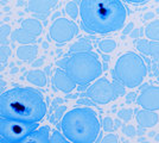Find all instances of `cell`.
I'll return each instance as SVG.
<instances>
[{
  "label": "cell",
  "mask_w": 159,
  "mask_h": 143,
  "mask_svg": "<svg viewBox=\"0 0 159 143\" xmlns=\"http://www.w3.org/2000/svg\"><path fill=\"white\" fill-rule=\"evenodd\" d=\"M80 19L86 31L105 36L124 27L127 11L120 0H81Z\"/></svg>",
  "instance_id": "cell-1"
},
{
  "label": "cell",
  "mask_w": 159,
  "mask_h": 143,
  "mask_svg": "<svg viewBox=\"0 0 159 143\" xmlns=\"http://www.w3.org/2000/svg\"><path fill=\"white\" fill-rule=\"evenodd\" d=\"M47 115V102L39 91L13 87L0 95V117L39 123Z\"/></svg>",
  "instance_id": "cell-2"
},
{
  "label": "cell",
  "mask_w": 159,
  "mask_h": 143,
  "mask_svg": "<svg viewBox=\"0 0 159 143\" xmlns=\"http://www.w3.org/2000/svg\"><path fill=\"white\" fill-rule=\"evenodd\" d=\"M101 130L96 112L88 107H76L61 118V131L71 143H93Z\"/></svg>",
  "instance_id": "cell-3"
},
{
  "label": "cell",
  "mask_w": 159,
  "mask_h": 143,
  "mask_svg": "<svg viewBox=\"0 0 159 143\" xmlns=\"http://www.w3.org/2000/svg\"><path fill=\"white\" fill-rule=\"evenodd\" d=\"M76 85L87 86L99 79L102 73V63L98 55L89 53H75L58 62Z\"/></svg>",
  "instance_id": "cell-4"
},
{
  "label": "cell",
  "mask_w": 159,
  "mask_h": 143,
  "mask_svg": "<svg viewBox=\"0 0 159 143\" xmlns=\"http://www.w3.org/2000/svg\"><path fill=\"white\" fill-rule=\"evenodd\" d=\"M147 66L139 54L129 51L121 55L113 68L114 80L121 82L127 88H135L145 80Z\"/></svg>",
  "instance_id": "cell-5"
},
{
  "label": "cell",
  "mask_w": 159,
  "mask_h": 143,
  "mask_svg": "<svg viewBox=\"0 0 159 143\" xmlns=\"http://www.w3.org/2000/svg\"><path fill=\"white\" fill-rule=\"evenodd\" d=\"M38 126V122L0 117V141L1 143H24Z\"/></svg>",
  "instance_id": "cell-6"
},
{
  "label": "cell",
  "mask_w": 159,
  "mask_h": 143,
  "mask_svg": "<svg viewBox=\"0 0 159 143\" xmlns=\"http://www.w3.org/2000/svg\"><path fill=\"white\" fill-rule=\"evenodd\" d=\"M125 93V86L119 81L111 82L106 78L96 79V81L87 91L88 97L96 104L105 105L114 102L119 95Z\"/></svg>",
  "instance_id": "cell-7"
},
{
  "label": "cell",
  "mask_w": 159,
  "mask_h": 143,
  "mask_svg": "<svg viewBox=\"0 0 159 143\" xmlns=\"http://www.w3.org/2000/svg\"><path fill=\"white\" fill-rule=\"evenodd\" d=\"M79 34V27L73 21L61 17L57 18L50 26L49 35L50 38L57 44H64L66 42H70Z\"/></svg>",
  "instance_id": "cell-8"
},
{
  "label": "cell",
  "mask_w": 159,
  "mask_h": 143,
  "mask_svg": "<svg viewBox=\"0 0 159 143\" xmlns=\"http://www.w3.org/2000/svg\"><path fill=\"white\" fill-rule=\"evenodd\" d=\"M42 31H43V26H42L40 21L33 19V18H29L21 23L19 29L13 31L11 37L13 41L21 43V44L32 43L42 34Z\"/></svg>",
  "instance_id": "cell-9"
},
{
  "label": "cell",
  "mask_w": 159,
  "mask_h": 143,
  "mask_svg": "<svg viewBox=\"0 0 159 143\" xmlns=\"http://www.w3.org/2000/svg\"><path fill=\"white\" fill-rule=\"evenodd\" d=\"M138 105L143 109L157 111L159 110V86H147L137 98Z\"/></svg>",
  "instance_id": "cell-10"
},
{
  "label": "cell",
  "mask_w": 159,
  "mask_h": 143,
  "mask_svg": "<svg viewBox=\"0 0 159 143\" xmlns=\"http://www.w3.org/2000/svg\"><path fill=\"white\" fill-rule=\"evenodd\" d=\"M57 4L58 0H29L27 10L40 18H45L51 13Z\"/></svg>",
  "instance_id": "cell-11"
},
{
  "label": "cell",
  "mask_w": 159,
  "mask_h": 143,
  "mask_svg": "<svg viewBox=\"0 0 159 143\" xmlns=\"http://www.w3.org/2000/svg\"><path fill=\"white\" fill-rule=\"evenodd\" d=\"M52 85L56 89H58L61 92H64V93H70L77 86L76 82L66 74V72L63 68L57 69L55 72L52 78Z\"/></svg>",
  "instance_id": "cell-12"
},
{
  "label": "cell",
  "mask_w": 159,
  "mask_h": 143,
  "mask_svg": "<svg viewBox=\"0 0 159 143\" xmlns=\"http://www.w3.org/2000/svg\"><path fill=\"white\" fill-rule=\"evenodd\" d=\"M135 119L138 124L143 128H153L157 125L159 116L156 113V111L143 109L135 111Z\"/></svg>",
  "instance_id": "cell-13"
},
{
  "label": "cell",
  "mask_w": 159,
  "mask_h": 143,
  "mask_svg": "<svg viewBox=\"0 0 159 143\" xmlns=\"http://www.w3.org/2000/svg\"><path fill=\"white\" fill-rule=\"evenodd\" d=\"M137 49L146 56H150L159 61V42L152 40H139L137 42Z\"/></svg>",
  "instance_id": "cell-14"
},
{
  "label": "cell",
  "mask_w": 159,
  "mask_h": 143,
  "mask_svg": "<svg viewBox=\"0 0 159 143\" xmlns=\"http://www.w3.org/2000/svg\"><path fill=\"white\" fill-rule=\"evenodd\" d=\"M25 143H51V132L49 125L38 126Z\"/></svg>",
  "instance_id": "cell-15"
},
{
  "label": "cell",
  "mask_w": 159,
  "mask_h": 143,
  "mask_svg": "<svg viewBox=\"0 0 159 143\" xmlns=\"http://www.w3.org/2000/svg\"><path fill=\"white\" fill-rule=\"evenodd\" d=\"M26 80L27 82L32 83L34 86H38V87H44L47 85V76L44 74V72L40 69L30 70L26 74Z\"/></svg>",
  "instance_id": "cell-16"
},
{
  "label": "cell",
  "mask_w": 159,
  "mask_h": 143,
  "mask_svg": "<svg viewBox=\"0 0 159 143\" xmlns=\"http://www.w3.org/2000/svg\"><path fill=\"white\" fill-rule=\"evenodd\" d=\"M37 51H38V49L36 47L23 44L21 47L17 49V56L21 61H31L37 56Z\"/></svg>",
  "instance_id": "cell-17"
},
{
  "label": "cell",
  "mask_w": 159,
  "mask_h": 143,
  "mask_svg": "<svg viewBox=\"0 0 159 143\" xmlns=\"http://www.w3.org/2000/svg\"><path fill=\"white\" fill-rule=\"evenodd\" d=\"M92 50H93V45H92L90 41L86 37L80 38L79 41H76L70 47V51H73V53H89Z\"/></svg>",
  "instance_id": "cell-18"
},
{
  "label": "cell",
  "mask_w": 159,
  "mask_h": 143,
  "mask_svg": "<svg viewBox=\"0 0 159 143\" xmlns=\"http://www.w3.org/2000/svg\"><path fill=\"white\" fill-rule=\"evenodd\" d=\"M146 38L159 42V21H153L145 26Z\"/></svg>",
  "instance_id": "cell-19"
},
{
  "label": "cell",
  "mask_w": 159,
  "mask_h": 143,
  "mask_svg": "<svg viewBox=\"0 0 159 143\" xmlns=\"http://www.w3.org/2000/svg\"><path fill=\"white\" fill-rule=\"evenodd\" d=\"M116 47H118V43L113 38H105L99 43V49L105 54L113 53L116 49Z\"/></svg>",
  "instance_id": "cell-20"
},
{
  "label": "cell",
  "mask_w": 159,
  "mask_h": 143,
  "mask_svg": "<svg viewBox=\"0 0 159 143\" xmlns=\"http://www.w3.org/2000/svg\"><path fill=\"white\" fill-rule=\"evenodd\" d=\"M69 142L68 138L64 136L63 132H60L58 130H53L51 132V143H66Z\"/></svg>",
  "instance_id": "cell-21"
},
{
  "label": "cell",
  "mask_w": 159,
  "mask_h": 143,
  "mask_svg": "<svg viewBox=\"0 0 159 143\" xmlns=\"http://www.w3.org/2000/svg\"><path fill=\"white\" fill-rule=\"evenodd\" d=\"M66 13L69 14L70 17L76 18V17H77V14H80V6L77 7V5L73 1V2H69V4L66 5Z\"/></svg>",
  "instance_id": "cell-22"
},
{
  "label": "cell",
  "mask_w": 159,
  "mask_h": 143,
  "mask_svg": "<svg viewBox=\"0 0 159 143\" xmlns=\"http://www.w3.org/2000/svg\"><path fill=\"white\" fill-rule=\"evenodd\" d=\"M132 116H133L132 110L122 109L118 112V117H119L120 119H122V121H129V119L132 118Z\"/></svg>",
  "instance_id": "cell-23"
},
{
  "label": "cell",
  "mask_w": 159,
  "mask_h": 143,
  "mask_svg": "<svg viewBox=\"0 0 159 143\" xmlns=\"http://www.w3.org/2000/svg\"><path fill=\"white\" fill-rule=\"evenodd\" d=\"M101 125H102L103 130H106V131H111V130L114 129L113 119L112 118H109V117H105V118L102 119V122H101Z\"/></svg>",
  "instance_id": "cell-24"
},
{
  "label": "cell",
  "mask_w": 159,
  "mask_h": 143,
  "mask_svg": "<svg viewBox=\"0 0 159 143\" xmlns=\"http://www.w3.org/2000/svg\"><path fill=\"white\" fill-rule=\"evenodd\" d=\"M118 141H119V140H118V136L114 135V134H112V135H107V136L102 140V142H105V143H109V142L116 143Z\"/></svg>",
  "instance_id": "cell-25"
},
{
  "label": "cell",
  "mask_w": 159,
  "mask_h": 143,
  "mask_svg": "<svg viewBox=\"0 0 159 143\" xmlns=\"http://www.w3.org/2000/svg\"><path fill=\"white\" fill-rule=\"evenodd\" d=\"M128 4H133V5H140V4H144L147 0H124Z\"/></svg>",
  "instance_id": "cell-26"
},
{
  "label": "cell",
  "mask_w": 159,
  "mask_h": 143,
  "mask_svg": "<svg viewBox=\"0 0 159 143\" xmlns=\"http://www.w3.org/2000/svg\"><path fill=\"white\" fill-rule=\"evenodd\" d=\"M158 69H159V63H158Z\"/></svg>",
  "instance_id": "cell-27"
}]
</instances>
